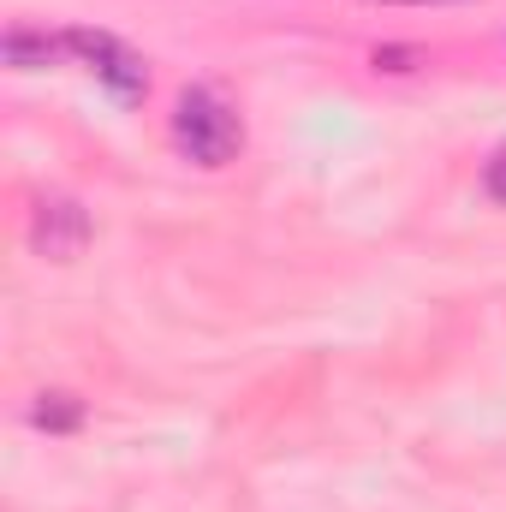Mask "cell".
Returning <instances> with one entry per match:
<instances>
[{
    "label": "cell",
    "mask_w": 506,
    "mask_h": 512,
    "mask_svg": "<svg viewBox=\"0 0 506 512\" xmlns=\"http://www.w3.org/2000/svg\"><path fill=\"white\" fill-rule=\"evenodd\" d=\"M173 143L197 161V167H227L239 149H245V126L233 114V102L209 84L185 90L179 108H173Z\"/></svg>",
    "instance_id": "6da1fadb"
},
{
    "label": "cell",
    "mask_w": 506,
    "mask_h": 512,
    "mask_svg": "<svg viewBox=\"0 0 506 512\" xmlns=\"http://www.w3.org/2000/svg\"><path fill=\"white\" fill-rule=\"evenodd\" d=\"M66 54L72 60H84L114 96H143L149 90V72H143V54L137 48H126L120 36H108V30H66Z\"/></svg>",
    "instance_id": "7a4b0ae2"
},
{
    "label": "cell",
    "mask_w": 506,
    "mask_h": 512,
    "mask_svg": "<svg viewBox=\"0 0 506 512\" xmlns=\"http://www.w3.org/2000/svg\"><path fill=\"white\" fill-rule=\"evenodd\" d=\"M30 245L48 262H72L90 245V215L78 197H36L30 203Z\"/></svg>",
    "instance_id": "3957f363"
},
{
    "label": "cell",
    "mask_w": 506,
    "mask_h": 512,
    "mask_svg": "<svg viewBox=\"0 0 506 512\" xmlns=\"http://www.w3.org/2000/svg\"><path fill=\"white\" fill-rule=\"evenodd\" d=\"M0 54H6V66H48V60H60L66 54V36H36V30H6V42H0Z\"/></svg>",
    "instance_id": "277c9868"
},
{
    "label": "cell",
    "mask_w": 506,
    "mask_h": 512,
    "mask_svg": "<svg viewBox=\"0 0 506 512\" xmlns=\"http://www.w3.org/2000/svg\"><path fill=\"white\" fill-rule=\"evenodd\" d=\"M30 423L36 429H48V435H72L78 423H84V399L78 393H36V405H30Z\"/></svg>",
    "instance_id": "5b68a950"
},
{
    "label": "cell",
    "mask_w": 506,
    "mask_h": 512,
    "mask_svg": "<svg viewBox=\"0 0 506 512\" xmlns=\"http://www.w3.org/2000/svg\"><path fill=\"white\" fill-rule=\"evenodd\" d=\"M483 191H489L495 203H506V149L489 155V167H483Z\"/></svg>",
    "instance_id": "8992f818"
}]
</instances>
